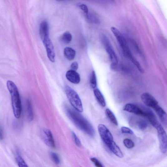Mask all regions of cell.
<instances>
[{
    "mask_svg": "<svg viewBox=\"0 0 167 167\" xmlns=\"http://www.w3.org/2000/svg\"><path fill=\"white\" fill-rule=\"evenodd\" d=\"M65 111L68 118L79 129L92 137L95 135L92 125L79 112L69 107H66Z\"/></svg>",
    "mask_w": 167,
    "mask_h": 167,
    "instance_id": "cell-1",
    "label": "cell"
},
{
    "mask_svg": "<svg viewBox=\"0 0 167 167\" xmlns=\"http://www.w3.org/2000/svg\"><path fill=\"white\" fill-rule=\"evenodd\" d=\"M111 30L116 38L124 55L131 61L140 73H143L144 71L142 68L138 61L133 56L124 35L117 28L114 27H112Z\"/></svg>",
    "mask_w": 167,
    "mask_h": 167,
    "instance_id": "cell-2",
    "label": "cell"
},
{
    "mask_svg": "<svg viewBox=\"0 0 167 167\" xmlns=\"http://www.w3.org/2000/svg\"><path fill=\"white\" fill-rule=\"evenodd\" d=\"M7 86L11 96L12 108L14 116L17 119H19L21 115L22 105L18 87L15 83L11 80L7 81Z\"/></svg>",
    "mask_w": 167,
    "mask_h": 167,
    "instance_id": "cell-3",
    "label": "cell"
},
{
    "mask_svg": "<svg viewBox=\"0 0 167 167\" xmlns=\"http://www.w3.org/2000/svg\"><path fill=\"white\" fill-rule=\"evenodd\" d=\"M65 91L68 99L73 109L79 112H82L83 111V106L78 93L68 86H65Z\"/></svg>",
    "mask_w": 167,
    "mask_h": 167,
    "instance_id": "cell-4",
    "label": "cell"
},
{
    "mask_svg": "<svg viewBox=\"0 0 167 167\" xmlns=\"http://www.w3.org/2000/svg\"><path fill=\"white\" fill-rule=\"evenodd\" d=\"M101 40L105 49L110 58L111 62V67L114 69L116 68L118 63V58L116 53L107 36L104 34L102 35Z\"/></svg>",
    "mask_w": 167,
    "mask_h": 167,
    "instance_id": "cell-5",
    "label": "cell"
},
{
    "mask_svg": "<svg viewBox=\"0 0 167 167\" xmlns=\"http://www.w3.org/2000/svg\"><path fill=\"white\" fill-rule=\"evenodd\" d=\"M146 107L141 104L129 103L124 106L123 110L135 115L145 117Z\"/></svg>",
    "mask_w": 167,
    "mask_h": 167,
    "instance_id": "cell-6",
    "label": "cell"
},
{
    "mask_svg": "<svg viewBox=\"0 0 167 167\" xmlns=\"http://www.w3.org/2000/svg\"><path fill=\"white\" fill-rule=\"evenodd\" d=\"M157 130L161 152L164 154L167 151V134L163 126L160 124L156 128Z\"/></svg>",
    "mask_w": 167,
    "mask_h": 167,
    "instance_id": "cell-7",
    "label": "cell"
},
{
    "mask_svg": "<svg viewBox=\"0 0 167 167\" xmlns=\"http://www.w3.org/2000/svg\"><path fill=\"white\" fill-rule=\"evenodd\" d=\"M98 130L103 141L108 146L114 141L113 135L107 127L103 124L98 125Z\"/></svg>",
    "mask_w": 167,
    "mask_h": 167,
    "instance_id": "cell-8",
    "label": "cell"
},
{
    "mask_svg": "<svg viewBox=\"0 0 167 167\" xmlns=\"http://www.w3.org/2000/svg\"><path fill=\"white\" fill-rule=\"evenodd\" d=\"M42 41L46 48L49 59L51 62L54 63L55 61V54L54 47L49 37L44 38Z\"/></svg>",
    "mask_w": 167,
    "mask_h": 167,
    "instance_id": "cell-9",
    "label": "cell"
},
{
    "mask_svg": "<svg viewBox=\"0 0 167 167\" xmlns=\"http://www.w3.org/2000/svg\"><path fill=\"white\" fill-rule=\"evenodd\" d=\"M42 136L44 141L47 145L51 148H55V142L50 130L47 129H43L42 131Z\"/></svg>",
    "mask_w": 167,
    "mask_h": 167,
    "instance_id": "cell-10",
    "label": "cell"
},
{
    "mask_svg": "<svg viewBox=\"0 0 167 167\" xmlns=\"http://www.w3.org/2000/svg\"><path fill=\"white\" fill-rule=\"evenodd\" d=\"M129 124L132 127L141 131L145 130L148 126V123L146 120L136 117H132L130 119Z\"/></svg>",
    "mask_w": 167,
    "mask_h": 167,
    "instance_id": "cell-11",
    "label": "cell"
},
{
    "mask_svg": "<svg viewBox=\"0 0 167 167\" xmlns=\"http://www.w3.org/2000/svg\"><path fill=\"white\" fill-rule=\"evenodd\" d=\"M142 101L148 107L154 108L159 104L155 98L148 93L143 94L141 96Z\"/></svg>",
    "mask_w": 167,
    "mask_h": 167,
    "instance_id": "cell-12",
    "label": "cell"
},
{
    "mask_svg": "<svg viewBox=\"0 0 167 167\" xmlns=\"http://www.w3.org/2000/svg\"><path fill=\"white\" fill-rule=\"evenodd\" d=\"M66 77L68 81L75 84H78L80 82V74L74 70H71L67 71Z\"/></svg>",
    "mask_w": 167,
    "mask_h": 167,
    "instance_id": "cell-13",
    "label": "cell"
},
{
    "mask_svg": "<svg viewBox=\"0 0 167 167\" xmlns=\"http://www.w3.org/2000/svg\"><path fill=\"white\" fill-rule=\"evenodd\" d=\"M154 109L156 112L161 123L166 128L167 127V114L158 105Z\"/></svg>",
    "mask_w": 167,
    "mask_h": 167,
    "instance_id": "cell-14",
    "label": "cell"
},
{
    "mask_svg": "<svg viewBox=\"0 0 167 167\" xmlns=\"http://www.w3.org/2000/svg\"><path fill=\"white\" fill-rule=\"evenodd\" d=\"M39 34L41 40L49 36V27L47 21L44 20L41 22L40 26Z\"/></svg>",
    "mask_w": 167,
    "mask_h": 167,
    "instance_id": "cell-15",
    "label": "cell"
},
{
    "mask_svg": "<svg viewBox=\"0 0 167 167\" xmlns=\"http://www.w3.org/2000/svg\"><path fill=\"white\" fill-rule=\"evenodd\" d=\"M114 154L120 158L124 157L123 154L119 147L114 141H113L107 146Z\"/></svg>",
    "mask_w": 167,
    "mask_h": 167,
    "instance_id": "cell-16",
    "label": "cell"
},
{
    "mask_svg": "<svg viewBox=\"0 0 167 167\" xmlns=\"http://www.w3.org/2000/svg\"><path fill=\"white\" fill-rule=\"evenodd\" d=\"M94 93L98 102L103 107H105L106 105L104 98L100 90L96 88L94 89Z\"/></svg>",
    "mask_w": 167,
    "mask_h": 167,
    "instance_id": "cell-17",
    "label": "cell"
},
{
    "mask_svg": "<svg viewBox=\"0 0 167 167\" xmlns=\"http://www.w3.org/2000/svg\"><path fill=\"white\" fill-rule=\"evenodd\" d=\"M64 54L65 57L68 60H73L76 55V52L72 48L70 47L65 48L64 50Z\"/></svg>",
    "mask_w": 167,
    "mask_h": 167,
    "instance_id": "cell-18",
    "label": "cell"
},
{
    "mask_svg": "<svg viewBox=\"0 0 167 167\" xmlns=\"http://www.w3.org/2000/svg\"><path fill=\"white\" fill-rule=\"evenodd\" d=\"M27 109L28 119L31 121L34 118V113L32 104L29 100L27 102Z\"/></svg>",
    "mask_w": 167,
    "mask_h": 167,
    "instance_id": "cell-19",
    "label": "cell"
},
{
    "mask_svg": "<svg viewBox=\"0 0 167 167\" xmlns=\"http://www.w3.org/2000/svg\"><path fill=\"white\" fill-rule=\"evenodd\" d=\"M105 113L108 118L113 124L116 126L118 125L117 120L113 112L109 109H106Z\"/></svg>",
    "mask_w": 167,
    "mask_h": 167,
    "instance_id": "cell-20",
    "label": "cell"
},
{
    "mask_svg": "<svg viewBox=\"0 0 167 167\" xmlns=\"http://www.w3.org/2000/svg\"><path fill=\"white\" fill-rule=\"evenodd\" d=\"M61 40L65 44H69L72 40V36L69 32L64 33L61 37Z\"/></svg>",
    "mask_w": 167,
    "mask_h": 167,
    "instance_id": "cell-21",
    "label": "cell"
},
{
    "mask_svg": "<svg viewBox=\"0 0 167 167\" xmlns=\"http://www.w3.org/2000/svg\"><path fill=\"white\" fill-rule=\"evenodd\" d=\"M90 85L93 89H95L97 86V79L96 73L93 71L91 74L90 80Z\"/></svg>",
    "mask_w": 167,
    "mask_h": 167,
    "instance_id": "cell-22",
    "label": "cell"
},
{
    "mask_svg": "<svg viewBox=\"0 0 167 167\" xmlns=\"http://www.w3.org/2000/svg\"><path fill=\"white\" fill-rule=\"evenodd\" d=\"M16 162L19 167H28L23 159L22 158L19 154L17 153L15 156Z\"/></svg>",
    "mask_w": 167,
    "mask_h": 167,
    "instance_id": "cell-23",
    "label": "cell"
},
{
    "mask_svg": "<svg viewBox=\"0 0 167 167\" xmlns=\"http://www.w3.org/2000/svg\"><path fill=\"white\" fill-rule=\"evenodd\" d=\"M86 16L87 19L90 23L95 24L99 23V19L95 14H89V13Z\"/></svg>",
    "mask_w": 167,
    "mask_h": 167,
    "instance_id": "cell-24",
    "label": "cell"
},
{
    "mask_svg": "<svg viewBox=\"0 0 167 167\" xmlns=\"http://www.w3.org/2000/svg\"><path fill=\"white\" fill-rule=\"evenodd\" d=\"M50 156L52 160L55 164H58L60 163V159L58 154L54 152L50 153Z\"/></svg>",
    "mask_w": 167,
    "mask_h": 167,
    "instance_id": "cell-25",
    "label": "cell"
},
{
    "mask_svg": "<svg viewBox=\"0 0 167 167\" xmlns=\"http://www.w3.org/2000/svg\"><path fill=\"white\" fill-rule=\"evenodd\" d=\"M123 142L125 147L129 149H132L135 145L134 142L129 139H125Z\"/></svg>",
    "mask_w": 167,
    "mask_h": 167,
    "instance_id": "cell-26",
    "label": "cell"
},
{
    "mask_svg": "<svg viewBox=\"0 0 167 167\" xmlns=\"http://www.w3.org/2000/svg\"><path fill=\"white\" fill-rule=\"evenodd\" d=\"M72 137L76 145L78 147L81 146V143L78 136L73 132H72Z\"/></svg>",
    "mask_w": 167,
    "mask_h": 167,
    "instance_id": "cell-27",
    "label": "cell"
},
{
    "mask_svg": "<svg viewBox=\"0 0 167 167\" xmlns=\"http://www.w3.org/2000/svg\"><path fill=\"white\" fill-rule=\"evenodd\" d=\"M121 131L123 134H133L134 132L130 129L126 127H122L121 128Z\"/></svg>",
    "mask_w": 167,
    "mask_h": 167,
    "instance_id": "cell-28",
    "label": "cell"
},
{
    "mask_svg": "<svg viewBox=\"0 0 167 167\" xmlns=\"http://www.w3.org/2000/svg\"><path fill=\"white\" fill-rule=\"evenodd\" d=\"M80 9L86 15L89 13L88 7L84 4H80L78 5Z\"/></svg>",
    "mask_w": 167,
    "mask_h": 167,
    "instance_id": "cell-29",
    "label": "cell"
},
{
    "mask_svg": "<svg viewBox=\"0 0 167 167\" xmlns=\"http://www.w3.org/2000/svg\"><path fill=\"white\" fill-rule=\"evenodd\" d=\"M90 160L97 167H103V166L101 163L95 158H91Z\"/></svg>",
    "mask_w": 167,
    "mask_h": 167,
    "instance_id": "cell-30",
    "label": "cell"
},
{
    "mask_svg": "<svg viewBox=\"0 0 167 167\" xmlns=\"http://www.w3.org/2000/svg\"><path fill=\"white\" fill-rule=\"evenodd\" d=\"M71 70L76 71L78 68V64L76 62H73L71 65Z\"/></svg>",
    "mask_w": 167,
    "mask_h": 167,
    "instance_id": "cell-31",
    "label": "cell"
},
{
    "mask_svg": "<svg viewBox=\"0 0 167 167\" xmlns=\"http://www.w3.org/2000/svg\"><path fill=\"white\" fill-rule=\"evenodd\" d=\"M4 137V132L2 127H1V128H0V138H1V140H2L3 139Z\"/></svg>",
    "mask_w": 167,
    "mask_h": 167,
    "instance_id": "cell-32",
    "label": "cell"
},
{
    "mask_svg": "<svg viewBox=\"0 0 167 167\" xmlns=\"http://www.w3.org/2000/svg\"><path fill=\"white\" fill-rule=\"evenodd\" d=\"M56 1H64V0H56Z\"/></svg>",
    "mask_w": 167,
    "mask_h": 167,
    "instance_id": "cell-33",
    "label": "cell"
}]
</instances>
